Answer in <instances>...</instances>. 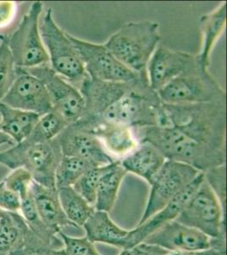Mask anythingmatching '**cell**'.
<instances>
[{"mask_svg":"<svg viewBox=\"0 0 227 255\" xmlns=\"http://www.w3.org/2000/svg\"><path fill=\"white\" fill-rule=\"evenodd\" d=\"M164 255H227V252L210 248L200 251H166Z\"/></svg>","mask_w":227,"mask_h":255,"instance_id":"cell-37","label":"cell"},{"mask_svg":"<svg viewBox=\"0 0 227 255\" xmlns=\"http://www.w3.org/2000/svg\"><path fill=\"white\" fill-rule=\"evenodd\" d=\"M144 243L167 251H200L211 248V238L176 221L165 224Z\"/></svg>","mask_w":227,"mask_h":255,"instance_id":"cell-17","label":"cell"},{"mask_svg":"<svg viewBox=\"0 0 227 255\" xmlns=\"http://www.w3.org/2000/svg\"><path fill=\"white\" fill-rule=\"evenodd\" d=\"M21 200L20 197L0 182V209L11 213H20Z\"/></svg>","mask_w":227,"mask_h":255,"instance_id":"cell-34","label":"cell"},{"mask_svg":"<svg viewBox=\"0 0 227 255\" xmlns=\"http://www.w3.org/2000/svg\"><path fill=\"white\" fill-rule=\"evenodd\" d=\"M41 37L55 73L79 88L87 75L77 50L65 32L55 22L51 8L47 9L39 23Z\"/></svg>","mask_w":227,"mask_h":255,"instance_id":"cell-6","label":"cell"},{"mask_svg":"<svg viewBox=\"0 0 227 255\" xmlns=\"http://www.w3.org/2000/svg\"><path fill=\"white\" fill-rule=\"evenodd\" d=\"M6 211H3V210H1L0 209V222L2 221V220H3V217H4V215H5Z\"/></svg>","mask_w":227,"mask_h":255,"instance_id":"cell-40","label":"cell"},{"mask_svg":"<svg viewBox=\"0 0 227 255\" xmlns=\"http://www.w3.org/2000/svg\"><path fill=\"white\" fill-rule=\"evenodd\" d=\"M63 157L56 139L44 143L26 139L0 152V164L9 169L25 168L33 181L49 188L55 187V172Z\"/></svg>","mask_w":227,"mask_h":255,"instance_id":"cell-5","label":"cell"},{"mask_svg":"<svg viewBox=\"0 0 227 255\" xmlns=\"http://www.w3.org/2000/svg\"><path fill=\"white\" fill-rule=\"evenodd\" d=\"M119 161L127 173L141 177L151 185L166 159L155 146L143 142Z\"/></svg>","mask_w":227,"mask_h":255,"instance_id":"cell-20","label":"cell"},{"mask_svg":"<svg viewBox=\"0 0 227 255\" xmlns=\"http://www.w3.org/2000/svg\"><path fill=\"white\" fill-rule=\"evenodd\" d=\"M163 102L150 86L148 74L128 82L127 89L107 108L100 119L95 121L79 120L85 124L109 122L133 128L158 125Z\"/></svg>","mask_w":227,"mask_h":255,"instance_id":"cell-3","label":"cell"},{"mask_svg":"<svg viewBox=\"0 0 227 255\" xmlns=\"http://www.w3.org/2000/svg\"><path fill=\"white\" fill-rule=\"evenodd\" d=\"M96 166L86 160L63 156L55 172V187H72L86 171Z\"/></svg>","mask_w":227,"mask_h":255,"instance_id":"cell-28","label":"cell"},{"mask_svg":"<svg viewBox=\"0 0 227 255\" xmlns=\"http://www.w3.org/2000/svg\"><path fill=\"white\" fill-rule=\"evenodd\" d=\"M198 62L197 55L158 46L148 64L147 74L150 86L158 92Z\"/></svg>","mask_w":227,"mask_h":255,"instance_id":"cell-16","label":"cell"},{"mask_svg":"<svg viewBox=\"0 0 227 255\" xmlns=\"http://www.w3.org/2000/svg\"><path fill=\"white\" fill-rule=\"evenodd\" d=\"M138 142L155 146L166 160L191 166L200 173L226 164V151L197 142L172 127L133 128Z\"/></svg>","mask_w":227,"mask_h":255,"instance_id":"cell-2","label":"cell"},{"mask_svg":"<svg viewBox=\"0 0 227 255\" xmlns=\"http://www.w3.org/2000/svg\"><path fill=\"white\" fill-rule=\"evenodd\" d=\"M158 96L164 104H198L226 102L224 89L198 63L158 90Z\"/></svg>","mask_w":227,"mask_h":255,"instance_id":"cell-7","label":"cell"},{"mask_svg":"<svg viewBox=\"0 0 227 255\" xmlns=\"http://www.w3.org/2000/svg\"><path fill=\"white\" fill-rule=\"evenodd\" d=\"M69 125L57 112L52 110L41 116L26 140L32 143H44L56 139Z\"/></svg>","mask_w":227,"mask_h":255,"instance_id":"cell-27","label":"cell"},{"mask_svg":"<svg viewBox=\"0 0 227 255\" xmlns=\"http://www.w3.org/2000/svg\"><path fill=\"white\" fill-rule=\"evenodd\" d=\"M160 39L157 22L132 21L110 36L104 46L127 68L138 74H145Z\"/></svg>","mask_w":227,"mask_h":255,"instance_id":"cell-4","label":"cell"},{"mask_svg":"<svg viewBox=\"0 0 227 255\" xmlns=\"http://www.w3.org/2000/svg\"><path fill=\"white\" fill-rule=\"evenodd\" d=\"M204 180L214 191L225 209L226 200V164L212 168L204 173Z\"/></svg>","mask_w":227,"mask_h":255,"instance_id":"cell-33","label":"cell"},{"mask_svg":"<svg viewBox=\"0 0 227 255\" xmlns=\"http://www.w3.org/2000/svg\"><path fill=\"white\" fill-rule=\"evenodd\" d=\"M225 209L204 180L175 221L210 238L226 237Z\"/></svg>","mask_w":227,"mask_h":255,"instance_id":"cell-9","label":"cell"},{"mask_svg":"<svg viewBox=\"0 0 227 255\" xmlns=\"http://www.w3.org/2000/svg\"><path fill=\"white\" fill-rule=\"evenodd\" d=\"M58 235L61 237L67 255H102L86 237L74 238L67 235L63 231L58 232Z\"/></svg>","mask_w":227,"mask_h":255,"instance_id":"cell-32","label":"cell"},{"mask_svg":"<svg viewBox=\"0 0 227 255\" xmlns=\"http://www.w3.org/2000/svg\"><path fill=\"white\" fill-rule=\"evenodd\" d=\"M166 251L159 247L142 243L131 249L121 250L119 255H164Z\"/></svg>","mask_w":227,"mask_h":255,"instance_id":"cell-35","label":"cell"},{"mask_svg":"<svg viewBox=\"0 0 227 255\" xmlns=\"http://www.w3.org/2000/svg\"><path fill=\"white\" fill-rule=\"evenodd\" d=\"M56 139L66 157H77L97 166L108 165L115 162L100 139L77 123L67 125Z\"/></svg>","mask_w":227,"mask_h":255,"instance_id":"cell-14","label":"cell"},{"mask_svg":"<svg viewBox=\"0 0 227 255\" xmlns=\"http://www.w3.org/2000/svg\"><path fill=\"white\" fill-rule=\"evenodd\" d=\"M23 69L43 82L51 100L53 110L61 114L69 125L83 117L85 102L80 90L55 73L49 64Z\"/></svg>","mask_w":227,"mask_h":255,"instance_id":"cell-12","label":"cell"},{"mask_svg":"<svg viewBox=\"0 0 227 255\" xmlns=\"http://www.w3.org/2000/svg\"><path fill=\"white\" fill-rule=\"evenodd\" d=\"M111 164V163H110ZM108 165L96 166L86 171L80 179L72 186L78 194H80L84 199L94 207L96 200V193L98 189V183L101 177L105 173Z\"/></svg>","mask_w":227,"mask_h":255,"instance_id":"cell-29","label":"cell"},{"mask_svg":"<svg viewBox=\"0 0 227 255\" xmlns=\"http://www.w3.org/2000/svg\"><path fill=\"white\" fill-rule=\"evenodd\" d=\"M43 8L41 2H33L16 29L9 35H4L16 67L32 68L49 63L39 30Z\"/></svg>","mask_w":227,"mask_h":255,"instance_id":"cell-8","label":"cell"},{"mask_svg":"<svg viewBox=\"0 0 227 255\" xmlns=\"http://www.w3.org/2000/svg\"><path fill=\"white\" fill-rule=\"evenodd\" d=\"M69 38L77 50L90 79L104 82H130L144 75L134 73L124 66L104 44L82 40L71 34Z\"/></svg>","mask_w":227,"mask_h":255,"instance_id":"cell-11","label":"cell"},{"mask_svg":"<svg viewBox=\"0 0 227 255\" xmlns=\"http://www.w3.org/2000/svg\"><path fill=\"white\" fill-rule=\"evenodd\" d=\"M157 126L175 128L197 142L226 151V102L163 103Z\"/></svg>","mask_w":227,"mask_h":255,"instance_id":"cell-1","label":"cell"},{"mask_svg":"<svg viewBox=\"0 0 227 255\" xmlns=\"http://www.w3.org/2000/svg\"><path fill=\"white\" fill-rule=\"evenodd\" d=\"M3 181L7 188L17 194L20 200H23L30 193L33 179L25 168H19L14 169Z\"/></svg>","mask_w":227,"mask_h":255,"instance_id":"cell-31","label":"cell"},{"mask_svg":"<svg viewBox=\"0 0 227 255\" xmlns=\"http://www.w3.org/2000/svg\"><path fill=\"white\" fill-rule=\"evenodd\" d=\"M33 255H67V254L64 250V247L61 249H55V248L47 247V248H44L43 250H40L39 252Z\"/></svg>","mask_w":227,"mask_h":255,"instance_id":"cell-38","label":"cell"},{"mask_svg":"<svg viewBox=\"0 0 227 255\" xmlns=\"http://www.w3.org/2000/svg\"><path fill=\"white\" fill-rule=\"evenodd\" d=\"M204 180V173H200L189 185H187L177 196H175L166 206L157 212L155 215H152V217H150L144 223L138 225L136 228L129 231L128 236L124 242L122 250L131 249L144 243L148 237H150L165 224L175 221Z\"/></svg>","mask_w":227,"mask_h":255,"instance_id":"cell-15","label":"cell"},{"mask_svg":"<svg viewBox=\"0 0 227 255\" xmlns=\"http://www.w3.org/2000/svg\"><path fill=\"white\" fill-rule=\"evenodd\" d=\"M199 174L200 172L191 166L166 160L150 185L147 204L138 225L144 223L166 206Z\"/></svg>","mask_w":227,"mask_h":255,"instance_id":"cell-10","label":"cell"},{"mask_svg":"<svg viewBox=\"0 0 227 255\" xmlns=\"http://www.w3.org/2000/svg\"><path fill=\"white\" fill-rule=\"evenodd\" d=\"M127 174L120 161L109 164L98 183L94 203L96 210L107 213L112 211L117 200L121 183Z\"/></svg>","mask_w":227,"mask_h":255,"instance_id":"cell-24","label":"cell"},{"mask_svg":"<svg viewBox=\"0 0 227 255\" xmlns=\"http://www.w3.org/2000/svg\"><path fill=\"white\" fill-rule=\"evenodd\" d=\"M3 144L13 145L14 141L8 135H6L5 133H3L2 131H0V145H3Z\"/></svg>","mask_w":227,"mask_h":255,"instance_id":"cell-39","label":"cell"},{"mask_svg":"<svg viewBox=\"0 0 227 255\" xmlns=\"http://www.w3.org/2000/svg\"><path fill=\"white\" fill-rule=\"evenodd\" d=\"M199 24L202 32V45L197 58L200 66L208 69L214 47L227 26V2H223L214 11L202 15Z\"/></svg>","mask_w":227,"mask_h":255,"instance_id":"cell-22","label":"cell"},{"mask_svg":"<svg viewBox=\"0 0 227 255\" xmlns=\"http://www.w3.org/2000/svg\"><path fill=\"white\" fill-rule=\"evenodd\" d=\"M61 207L67 219L76 227H82L96 210L83 197L73 189L64 187L57 189Z\"/></svg>","mask_w":227,"mask_h":255,"instance_id":"cell-26","label":"cell"},{"mask_svg":"<svg viewBox=\"0 0 227 255\" xmlns=\"http://www.w3.org/2000/svg\"><path fill=\"white\" fill-rule=\"evenodd\" d=\"M30 192L38 215L50 229L58 234L66 226L76 227L64 213L56 187L49 188L33 181Z\"/></svg>","mask_w":227,"mask_h":255,"instance_id":"cell-19","label":"cell"},{"mask_svg":"<svg viewBox=\"0 0 227 255\" xmlns=\"http://www.w3.org/2000/svg\"><path fill=\"white\" fill-rule=\"evenodd\" d=\"M82 227L86 232V238L92 244H108L121 250L129 233L128 230L123 229L115 223L109 213L99 210H95Z\"/></svg>","mask_w":227,"mask_h":255,"instance_id":"cell-21","label":"cell"},{"mask_svg":"<svg viewBox=\"0 0 227 255\" xmlns=\"http://www.w3.org/2000/svg\"><path fill=\"white\" fill-rule=\"evenodd\" d=\"M16 13V4L12 1H0V27L10 23Z\"/></svg>","mask_w":227,"mask_h":255,"instance_id":"cell-36","label":"cell"},{"mask_svg":"<svg viewBox=\"0 0 227 255\" xmlns=\"http://www.w3.org/2000/svg\"><path fill=\"white\" fill-rule=\"evenodd\" d=\"M20 214L26 222V226L31 230V232L46 244L47 246L55 249L63 248L62 241L56 238L57 233L50 229L49 226L42 221L35 207L31 192L25 199L21 200Z\"/></svg>","mask_w":227,"mask_h":255,"instance_id":"cell-25","label":"cell"},{"mask_svg":"<svg viewBox=\"0 0 227 255\" xmlns=\"http://www.w3.org/2000/svg\"><path fill=\"white\" fill-rule=\"evenodd\" d=\"M1 102L13 108L43 116L53 110L46 88L40 79L16 67V78Z\"/></svg>","mask_w":227,"mask_h":255,"instance_id":"cell-13","label":"cell"},{"mask_svg":"<svg viewBox=\"0 0 227 255\" xmlns=\"http://www.w3.org/2000/svg\"><path fill=\"white\" fill-rule=\"evenodd\" d=\"M0 102L8 92L16 78V67L6 43L4 35H0Z\"/></svg>","mask_w":227,"mask_h":255,"instance_id":"cell-30","label":"cell"},{"mask_svg":"<svg viewBox=\"0 0 227 255\" xmlns=\"http://www.w3.org/2000/svg\"><path fill=\"white\" fill-rule=\"evenodd\" d=\"M76 123L94 133L111 157L115 156L121 159L139 145L133 128L126 125L109 122Z\"/></svg>","mask_w":227,"mask_h":255,"instance_id":"cell-18","label":"cell"},{"mask_svg":"<svg viewBox=\"0 0 227 255\" xmlns=\"http://www.w3.org/2000/svg\"><path fill=\"white\" fill-rule=\"evenodd\" d=\"M41 116L31 112L13 108L0 102V131L14 143L23 141L30 135Z\"/></svg>","mask_w":227,"mask_h":255,"instance_id":"cell-23","label":"cell"}]
</instances>
